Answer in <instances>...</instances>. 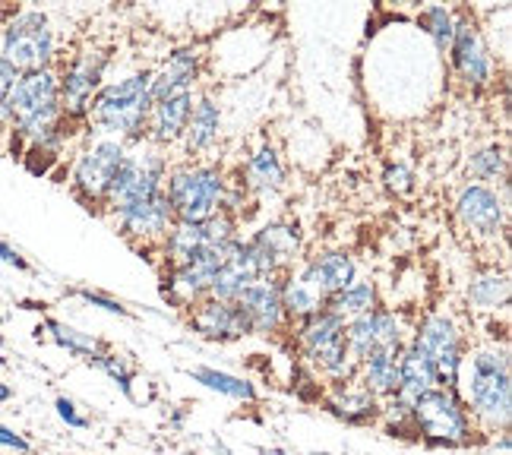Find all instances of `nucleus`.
Returning a JSON list of instances; mask_svg holds the SVG:
<instances>
[{
    "instance_id": "nucleus-1",
    "label": "nucleus",
    "mask_w": 512,
    "mask_h": 455,
    "mask_svg": "<svg viewBox=\"0 0 512 455\" xmlns=\"http://www.w3.org/2000/svg\"><path fill=\"white\" fill-rule=\"evenodd\" d=\"M459 395L478 433H509V421H512L509 348L494 342L465 354Z\"/></svg>"
},
{
    "instance_id": "nucleus-2",
    "label": "nucleus",
    "mask_w": 512,
    "mask_h": 455,
    "mask_svg": "<svg viewBox=\"0 0 512 455\" xmlns=\"http://www.w3.org/2000/svg\"><path fill=\"white\" fill-rule=\"evenodd\" d=\"M149 86H152V73H133L121 79V83L102 86L89 105V121L102 133L121 140L124 146L143 140L152 111Z\"/></svg>"
},
{
    "instance_id": "nucleus-3",
    "label": "nucleus",
    "mask_w": 512,
    "mask_h": 455,
    "mask_svg": "<svg viewBox=\"0 0 512 455\" xmlns=\"http://www.w3.org/2000/svg\"><path fill=\"white\" fill-rule=\"evenodd\" d=\"M64 121L61 114V79H57L54 67L48 70H32L19 73L16 89L10 98V127L13 136L26 140L29 146L51 133Z\"/></svg>"
},
{
    "instance_id": "nucleus-4",
    "label": "nucleus",
    "mask_w": 512,
    "mask_h": 455,
    "mask_svg": "<svg viewBox=\"0 0 512 455\" xmlns=\"http://www.w3.org/2000/svg\"><path fill=\"white\" fill-rule=\"evenodd\" d=\"M411 433H418V440H424L427 446H446V449L481 443L478 427L471 421L459 389H446V386L424 392L415 402Z\"/></svg>"
},
{
    "instance_id": "nucleus-5",
    "label": "nucleus",
    "mask_w": 512,
    "mask_h": 455,
    "mask_svg": "<svg viewBox=\"0 0 512 455\" xmlns=\"http://www.w3.org/2000/svg\"><path fill=\"white\" fill-rule=\"evenodd\" d=\"M298 326V348L304 358L317 367V373L332 383V386H348L358 380V361L351 358V351L345 345V320H339L336 313H329L326 307L320 313L307 316Z\"/></svg>"
},
{
    "instance_id": "nucleus-6",
    "label": "nucleus",
    "mask_w": 512,
    "mask_h": 455,
    "mask_svg": "<svg viewBox=\"0 0 512 455\" xmlns=\"http://www.w3.org/2000/svg\"><path fill=\"white\" fill-rule=\"evenodd\" d=\"M165 196L177 222L203 225L215 212H225L228 181L215 165H184L165 177Z\"/></svg>"
},
{
    "instance_id": "nucleus-7",
    "label": "nucleus",
    "mask_w": 512,
    "mask_h": 455,
    "mask_svg": "<svg viewBox=\"0 0 512 455\" xmlns=\"http://www.w3.org/2000/svg\"><path fill=\"white\" fill-rule=\"evenodd\" d=\"M54 54H57L54 29L45 13L19 10L0 26V57H4L16 73L48 70Z\"/></svg>"
},
{
    "instance_id": "nucleus-8",
    "label": "nucleus",
    "mask_w": 512,
    "mask_h": 455,
    "mask_svg": "<svg viewBox=\"0 0 512 455\" xmlns=\"http://www.w3.org/2000/svg\"><path fill=\"white\" fill-rule=\"evenodd\" d=\"M411 345L418 351H424L433 370H437V380L446 389H459V377H462V364L468 345L462 339V332L456 326V320H449L446 313H430L421 320V326L411 335Z\"/></svg>"
},
{
    "instance_id": "nucleus-9",
    "label": "nucleus",
    "mask_w": 512,
    "mask_h": 455,
    "mask_svg": "<svg viewBox=\"0 0 512 455\" xmlns=\"http://www.w3.org/2000/svg\"><path fill=\"white\" fill-rule=\"evenodd\" d=\"M165 177H168V162L159 149H146L140 155H124L121 168H117L111 190H108V203L111 212H117L121 206L149 200V196L165 190Z\"/></svg>"
},
{
    "instance_id": "nucleus-10",
    "label": "nucleus",
    "mask_w": 512,
    "mask_h": 455,
    "mask_svg": "<svg viewBox=\"0 0 512 455\" xmlns=\"http://www.w3.org/2000/svg\"><path fill=\"white\" fill-rule=\"evenodd\" d=\"M127 155V146L121 140H98L92 143L73 165V193L86 206H105L108 190L117 168Z\"/></svg>"
},
{
    "instance_id": "nucleus-11",
    "label": "nucleus",
    "mask_w": 512,
    "mask_h": 455,
    "mask_svg": "<svg viewBox=\"0 0 512 455\" xmlns=\"http://www.w3.org/2000/svg\"><path fill=\"white\" fill-rule=\"evenodd\" d=\"M228 247H203L187 266L168 269L165 285H162V298L177 310H190L200 301H206L209 298V285L215 279V272H219Z\"/></svg>"
},
{
    "instance_id": "nucleus-12",
    "label": "nucleus",
    "mask_w": 512,
    "mask_h": 455,
    "mask_svg": "<svg viewBox=\"0 0 512 455\" xmlns=\"http://www.w3.org/2000/svg\"><path fill=\"white\" fill-rule=\"evenodd\" d=\"M345 345L351 351V358L361 364L364 358H370V354H377V351H402L408 342H405V329L399 323V316L386 307H377L345 323Z\"/></svg>"
},
{
    "instance_id": "nucleus-13",
    "label": "nucleus",
    "mask_w": 512,
    "mask_h": 455,
    "mask_svg": "<svg viewBox=\"0 0 512 455\" xmlns=\"http://www.w3.org/2000/svg\"><path fill=\"white\" fill-rule=\"evenodd\" d=\"M247 253L260 279H282V275L291 272L301 253V234L298 228L285 222L266 225L247 241Z\"/></svg>"
},
{
    "instance_id": "nucleus-14",
    "label": "nucleus",
    "mask_w": 512,
    "mask_h": 455,
    "mask_svg": "<svg viewBox=\"0 0 512 455\" xmlns=\"http://www.w3.org/2000/svg\"><path fill=\"white\" fill-rule=\"evenodd\" d=\"M105 67H108V54L89 51V54L76 57V61L57 76L61 79V114L67 117V121L89 117L92 98L98 95V89H102Z\"/></svg>"
},
{
    "instance_id": "nucleus-15",
    "label": "nucleus",
    "mask_w": 512,
    "mask_h": 455,
    "mask_svg": "<svg viewBox=\"0 0 512 455\" xmlns=\"http://www.w3.org/2000/svg\"><path fill=\"white\" fill-rule=\"evenodd\" d=\"M449 61L468 89H484L490 79H494V61H490L478 26L468 23V19H456V35H452Z\"/></svg>"
},
{
    "instance_id": "nucleus-16",
    "label": "nucleus",
    "mask_w": 512,
    "mask_h": 455,
    "mask_svg": "<svg viewBox=\"0 0 512 455\" xmlns=\"http://www.w3.org/2000/svg\"><path fill=\"white\" fill-rule=\"evenodd\" d=\"M114 215H117V225H121L124 237H127V241H133V244L143 241V244H159L162 247L168 228L174 225V212L168 206L165 190L149 196V200L121 206Z\"/></svg>"
},
{
    "instance_id": "nucleus-17",
    "label": "nucleus",
    "mask_w": 512,
    "mask_h": 455,
    "mask_svg": "<svg viewBox=\"0 0 512 455\" xmlns=\"http://www.w3.org/2000/svg\"><path fill=\"white\" fill-rule=\"evenodd\" d=\"M187 323L196 335H203L209 342H238L253 335L247 313L238 307V301L225 304V301L206 298L187 310Z\"/></svg>"
},
{
    "instance_id": "nucleus-18",
    "label": "nucleus",
    "mask_w": 512,
    "mask_h": 455,
    "mask_svg": "<svg viewBox=\"0 0 512 455\" xmlns=\"http://www.w3.org/2000/svg\"><path fill=\"white\" fill-rule=\"evenodd\" d=\"M503 200L497 196V190H490L487 184H468L459 200H456V215L459 222L478 237H500L503 231Z\"/></svg>"
},
{
    "instance_id": "nucleus-19",
    "label": "nucleus",
    "mask_w": 512,
    "mask_h": 455,
    "mask_svg": "<svg viewBox=\"0 0 512 455\" xmlns=\"http://www.w3.org/2000/svg\"><path fill=\"white\" fill-rule=\"evenodd\" d=\"M282 279H285V275H282ZM282 279H256L238 298V307L247 313L253 335H279L285 329L288 320H285L282 294H279Z\"/></svg>"
},
{
    "instance_id": "nucleus-20",
    "label": "nucleus",
    "mask_w": 512,
    "mask_h": 455,
    "mask_svg": "<svg viewBox=\"0 0 512 455\" xmlns=\"http://www.w3.org/2000/svg\"><path fill=\"white\" fill-rule=\"evenodd\" d=\"M298 279L310 288L317 291L323 301H329L332 294L348 288L354 282V260L345 253V250H326V253H317L310 256L304 263Z\"/></svg>"
},
{
    "instance_id": "nucleus-21",
    "label": "nucleus",
    "mask_w": 512,
    "mask_h": 455,
    "mask_svg": "<svg viewBox=\"0 0 512 455\" xmlns=\"http://www.w3.org/2000/svg\"><path fill=\"white\" fill-rule=\"evenodd\" d=\"M256 279H260V275H256V269H253V260L247 253V241L238 237V241L225 250V260H222L219 272H215V279L209 285V298L234 304Z\"/></svg>"
},
{
    "instance_id": "nucleus-22",
    "label": "nucleus",
    "mask_w": 512,
    "mask_h": 455,
    "mask_svg": "<svg viewBox=\"0 0 512 455\" xmlns=\"http://www.w3.org/2000/svg\"><path fill=\"white\" fill-rule=\"evenodd\" d=\"M190 111H193V92H177V95H168V98H159V102H152L149 124H146L149 140L155 146H171L177 140H184Z\"/></svg>"
},
{
    "instance_id": "nucleus-23",
    "label": "nucleus",
    "mask_w": 512,
    "mask_h": 455,
    "mask_svg": "<svg viewBox=\"0 0 512 455\" xmlns=\"http://www.w3.org/2000/svg\"><path fill=\"white\" fill-rule=\"evenodd\" d=\"M326 408L336 414L339 421L351 424V427H367V424H380V399L370 395L364 386L348 383L339 386L336 392L326 399Z\"/></svg>"
},
{
    "instance_id": "nucleus-24",
    "label": "nucleus",
    "mask_w": 512,
    "mask_h": 455,
    "mask_svg": "<svg viewBox=\"0 0 512 455\" xmlns=\"http://www.w3.org/2000/svg\"><path fill=\"white\" fill-rule=\"evenodd\" d=\"M196 76H200V54L196 51H174L168 57V64L159 73H152V86H149L152 102L177 95V92H193Z\"/></svg>"
},
{
    "instance_id": "nucleus-25",
    "label": "nucleus",
    "mask_w": 512,
    "mask_h": 455,
    "mask_svg": "<svg viewBox=\"0 0 512 455\" xmlns=\"http://www.w3.org/2000/svg\"><path fill=\"white\" fill-rule=\"evenodd\" d=\"M437 386H440V380H437V370H433L430 358L408 342L399 351V392L396 395H402L405 402L415 405L424 392L437 389Z\"/></svg>"
},
{
    "instance_id": "nucleus-26",
    "label": "nucleus",
    "mask_w": 512,
    "mask_h": 455,
    "mask_svg": "<svg viewBox=\"0 0 512 455\" xmlns=\"http://www.w3.org/2000/svg\"><path fill=\"white\" fill-rule=\"evenodd\" d=\"M358 386H364L377 399H389L399 392V351H377L358 364Z\"/></svg>"
},
{
    "instance_id": "nucleus-27",
    "label": "nucleus",
    "mask_w": 512,
    "mask_h": 455,
    "mask_svg": "<svg viewBox=\"0 0 512 455\" xmlns=\"http://www.w3.org/2000/svg\"><path fill=\"white\" fill-rule=\"evenodd\" d=\"M219 127H222V111L209 95H203L200 102H193L190 121H187V130H184L187 155L209 152L215 146V140H219Z\"/></svg>"
},
{
    "instance_id": "nucleus-28",
    "label": "nucleus",
    "mask_w": 512,
    "mask_h": 455,
    "mask_svg": "<svg viewBox=\"0 0 512 455\" xmlns=\"http://www.w3.org/2000/svg\"><path fill=\"white\" fill-rule=\"evenodd\" d=\"M285 184V165L272 146L256 149L244 165V187L253 193H275Z\"/></svg>"
},
{
    "instance_id": "nucleus-29",
    "label": "nucleus",
    "mask_w": 512,
    "mask_h": 455,
    "mask_svg": "<svg viewBox=\"0 0 512 455\" xmlns=\"http://www.w3.org/2000/svg\"><path fill=\"white\" fill-rule=\"evenodd\" d=\"M203 247H206V241H203V225H196V222H177V219H174V225L168 228L165 241H162V253H165L168 269L187 266Z\"/></svg>"
},
{
    "instance_id": "nucleus-30",
    "label": "nucleus",
    "mask_w": 512,
    "mask_h": 455,
    "mask_svg": "<svg viewBox=\"0 0 512 455\" xmlns=\"http://www.w3.org/2000/svg\"><path fill=\"white\" fill-rule=\"evenodd\" d=\"M279 294H282V310H285L288 323H304L307 316L320 313L326 307V301L320 298V294L310 291L298 275H291V272L279 282Z\"/></svg>"
},
{
    "instance_id": "nucleus-31",
    "label": "nucleus",
    "mask_w": 512,
    "mask_h": 455,
    "mask_svg": "<svg viewBox=\"0 0 512 455\" xmlns=\"http://www.w3.org/2000/svg\"><path fill=\"white\" fill-rule=\"evenodd\" d=\"M377 307H380V301H377V285H373V282H358V279H354L348 288L336 291L326 301V310L336 313L339 320H345V323L354 320V316H364L370 310H377Z\"/></svg>"
},
{
    "instance_id": "nucleus-32",
    "label": "nucleus",
    "mask_w": 512,
    "mask_h": 455,
    "mask_svg": "<svg viewBox=\"0 0 512 455\" xmlns=\"http://www.w3.org/2000/svg\"><path fill=\"white\" fill-rule=\"evenodd\" d=\"M468 301L475 310H500L509 304V275L497 269H484L478 272L468 285Z\"/></svg>"
},
{
    "instance_id": "nucleus-33",
    "label": "nucleus",
    "mask_w": 512,
    "mask_h": 455,
    "mask_svg": "<svg viewBox=\"0 0 512 455\" xmlns=\"http://www.w3.org/2000/svg\"><path fill=\"white\" fill-rule=\"evenodd\" d=\"M190 380L206 386L209 392H219L225 399H238V402H256V386L244 377H234V373L215 370V367H193Z\"/></svg>"
},
{
    "instance_id": "nucleus-34",
    "label": "nucleus",
    "mask_w": 512,
    "mask_h": 455,
    "mask_svg": "<svg viewBox=\"0 0 512 455\" xmlns=\"http://www.w3.org/2000/svg\"><path fill=\"white\" fill-rule=\"evenodd\" d=\"M45 329H48L51 342L57 348H64L67 354H73V358H83L89 364L105 351V345L98 342V339H92L89 332H80V329H73V326H67L61 320H45Z\"/></svg>"
},
{
    "instance_id": "nucleus-35",
    "label": "nucleus",
    "mask_w": 512,
    "mask_h": 455,
    "mask_svg": "<svg viewBox=\"0 0 512 455\" xmlns=\"http://www.w3.org/2000/svg\"><path fill=\"white\" fill-rule=\"evenodd\" d=\"M421 26L427 29V35L433 38L440 54H449L452 48V35H456V13L446 7H427L421 13Z\"/></svg>"
},
{
    "instance_id": "nucleus-36",
    "label": "nucleus",
    "mask_w": 512,
    "mask_h": 455,
    "mask_svg": "<svg viewBox=\"0 0 512 455\" xmlns=\"http://www.w3.org/2000/svg\"><path fill=\"white\" fill-rule=\"evenodd\" d=\"M468 171L471 177H478V181H497V177L506 174V155L500 146H487L481 152L471 155V162H468Z\"/></svg>"
},
{
    "instance_id": "nucleus-37",
    "label": "nucleus",
    "mask_w": 512,
    "mask_h": 455,
    "mask_svg": "<svg viewBox=\"0 0 512 455\" xmlns=\"http://www.w3.org/2000/svg\"><path fill=\"white\" fill-rule=\"evenodd\" d=\"M203 241L206 247H228L238 241V222L231 212H215L212 219L203 222Z\"/></svg>"
},
{
    "instance_id": "nucleus-38",
    "label": "nucleus",
    "mask_w": 512,
    "mask_h": 455,
    "mask_svg": "<svg viewBox=\"0 0 512 455\" xmlns=\"http://www.w3.org/2000/svg\"><path fill=\"white\" fill-rule=\"evenodd\" d=\"M98 370H105L108 377L121 386V392L127 395V399H133V367L121 358V354H111V351H102L98 358L92 361Z\"/></svg>"
},
{
    "instance_id": "nucleus-39",
    "label": "nucleus",
    "mask_w": 512,
    "mask_h": 455,
    "mask_svg": "<svg viewBox=\"0 0 512 455\" xmlns=\"http://www.w3.org/2000/svg\"><path fill=\"white\" fill-rule=\"evenodd\" d=\"M16 79H19V73L0 57V127L10 124V98L16 89Z\"/></svg>"
},
{
    "instance_id": "nucleus-40",
    "label": "nucleus",
    "mask_w": 512,
    "mask_h": 455,
    "mask_svg": "<svg viewBox=\"0 0 512 455\" xmlns=\"http://www.w3.org/2000/svg\"><path fill=\"white\" fill-rule=\"evenodd\" d=\"M54 411H57V418H61L70 430H86L89 427V418H86V414H80L76 402L67 399V395H57V399H54Z\"/></svg>"
},
{
    "instance_id": "nucleus-41",
    "label": "nucleus",
    "mask_w": 512,
    "mask_h": 455,
    "mask_svg": "<svg viewBox=\"0 0 512 455\" xmlns=\"http://www.w3.org/2000/svg\"><path fill=\"white\" fill-rule=\"evenodd\" d=\"M76 298H80V301H86V304H92V307H98V310L111 313V316H130V310H127V307H124L121 301L108 298V294H102V291L80 288V291H76Z\"/></svg>"
},
{
    "instance_id": "nucleus-42",
    "label": "nucleus",
    "mask_w": 512,
    "mask_h": 455,
    "mask_svg": "<svg viewBox=\"0 0 512 455\" xmlns=\"http://www.w3.org/2000/svg\"><path fill=\"white\" fill-rule=\"evenodd\" d=\"M383 181H386V187H389L392 193H408L411 187H415V174H411L408 165L396 162V165H389V168H386Z\"/></svg>"
},
{
    "instance_id": "nucleus-43",
    "label": "nucleus",
    "mask_w": 512,
    "mask_h": 455,
    "mask_svg": "<svg viewBox=\"0 0 512 455\" xmlns=\"http://www.w3.org/2000/svg\"><path fill=\"white\" fill-rule=\"evenodd\" d=\"M0 446L10 449V452H19V455H29L32 452V443L23 437V433H16L13 427L0 424Z\"/></svg>"
},
{
    "instance_id": "nucleus-44",
    "label": "nucleus",
    "mask_w": 512,
    "mask_h": 455,
    "mask_svg": "<svg viewBox=\"0 0 512 455\" xmlns=\"http://www.w3.org/2000/svg\"><path fill=\"white\" fill-rule=\"evenodd\" d=\"M0 260H4L7 266H13V269H23V272L29 269V263H26L23 256H19V253H16V250L7 244V241H0Z\"/></svg>"
},
{
    "instance_id": "nucleus-45",
    "label": "nucleus",
    "mask_w": 512,
    "mask_h": 455,
    "mask_svg": "<svg viewBox=\"0 0 512 455\" xmlns=\"http://www.w3.org/2000/svg\"><path fill=\"white\" fill-rule=\"evenodd\" d=\"M13 399V389L4 383V380H0V405H4V402H10Z\"/></svg>"
},
{
    "instance_id": "nucleus-46",
    "label": "nucleus",
    "mask_w": 512,
    "mask_h": 455,
    "mask_svg": "<svg viewBox=\"0 0 512 455\" xmlns=\"http://www.w3.org/2000/svg\"><path fill=\"white\" fill-rule=\"evenodd\" d=\"M0 323H4V316H0Z\"/></svg>"
},
{
    "instance_id": "nucleus-47",
    "label": "nucleus",
    "mask_w": 512,
    "mask_h": 455,
    "mask_svg": "<svg viewBox=\"0 0 512 455\" xmlns=\"http://www.w3.org/2000/svg\"><path fill=\"white\" fill-rule=\"evenodd\" d=\"M0 342H4V339H0Z\"/></svg>"
}]
</instances>
